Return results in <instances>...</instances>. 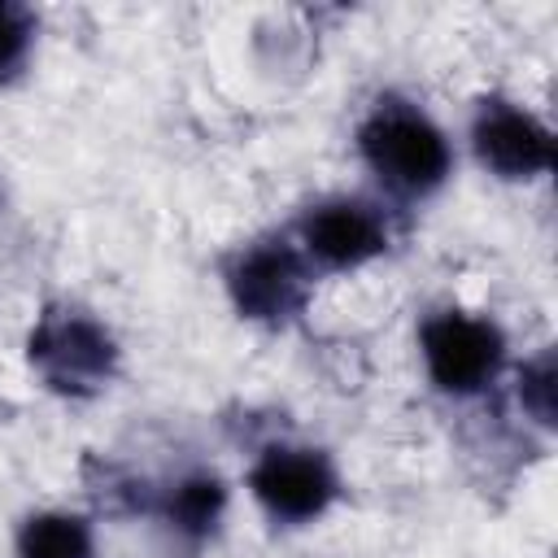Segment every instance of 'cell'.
<instances>
[{
  "label": "cell",
  "instance_id": "obj_7",
  "mask_svg": "<svg viewBox=\"0 0 558 558\" xmlns=\"http://www.w3.org/2000/svg\"><path fill=\"white\" fill-rule=\"evenodd\" d=\"M466 148L475 166L501 183H536L554 170V126L532 105L501 92L471 105Z\"/></svg>",
  "mask_w": 558,
  "mask_h": 558
},
{
  "label": "cell",
  "instance_id": "obj_3",
  "mask_svg": "<svg viewBox=\"0 0 558 558\" xmlns=\"http://www.w3.org/2000/svg\"><path fill=\"white\" fill-rule=\"evenodd\" d=\"M218 283L231 301V310L266 331H288L305 318L314 301L318 275L301 257L288 231H262L240 244H231L218 257Z\"/></svg>",
  "mask_w": 558,
  "mask_h": 558
},
{
  "label": "cell",
  "instance_id": "obj_5",
  "mask_svg": "<svg viewBox=\"0 0 558 558\" xmlns=\"http://www.w3.org/2000/svg\"><path fill=\"white\" fill-rule=\"evenodd\" d=\"M244 488L275 527H310L336 510L344 497V475L336 453L323 445L266 440L244 466Z\"/></svg>",
  "mask_w": 558,
  "mask_h": 558
},
{
  "label": "cell",
  "instance_id": "obj_1",
  "mask_svg": "<svg viewBox=\"0 0 558 558\" xmlns=\"http://www.w3.org/2000/svg\"><path fill=\"white\" fill-rule=\"evenodd\" d=\"M353 153L379 187V201L388 205L432 201L436 192H445L458 166L449 131L423 100L405 92H379L362 109L353 126Z\"/></svg>",
  "mask_w": 558,
  "mask_h": 558
},
{
  "label": "cell",
  "instance_id": "obj_11",
  "mask_svg": "<svg viewBox=\"0 0 558 558\" xmlns=\"http://www.w3.org/2000/svg\"><path fill=\"white\" fill-rule=\"evenodd\" d=\"M35 39H39V17L31 4L17 0H0V87L17 83L35 57Z\"/></svg>",
  "mask_w": 558,
  "mask_h": 558
},
{
  "label": "cell",
  "instance_id": "obj_8",
  "mask_svg": "<svg viewBox=\"0 0 558 558\" xmlns=\"http://www.w3.org/2000/svg\"><path fill=\"white\" fill-rule=\"evenodd\" d=\"M231 510V488L218 471L209 466H187L166 484H153V506L148 514L179 541L183 549H205Z\"/></svg>",
  "mask_w": 558,
  "mask_h": 558
},
{
  "label": "cell",
  "instance_id": "obj_6",
  "mask_svg": "<svg viewBox=\"0 0 558 558\" xmlns=\"http://www.w3.org/2000/svg\"><path fill=\"white\" fill-rule=\"evenodd\" d=\"M314 275H353L392 253L397 222L388 201L362 192H327L301 205L283 227Z\"/></svg>",
  "mask_w": 558,
  "mask_h": 558
},
{
  "label": "cell",
  "instance_id": "obj_9",
  "mask_svg": "<svg viewBox=\"0 0 558 558\" xmlns=\"http://www.w3.org/2000/svg\"><path fill=\"white\" fill-rule=\"evenodd\" d=\"M13 558H100L96 519L65 506L31 510L13 532Z\"/></svg>",
  "mask_w": 558,
  "mask_h": 558
},
{
  "label": "cell",
  "instance_id": "obj_2",
  "mask_svg": "<svg viewBox=\"0 0 558 558\" xmlns=\"http://www.w3.org/2000/svg\"><path fill=\"white\" fill-rule=\"evenodd\" d=\"M26 366L52 397L92 401L118 384L122 344L113 327L87 305L52 301L26 331Z\"/></svg>",
  "mask_w": 558,
  "mask_h": 558
},
{
  "label": "cell",
  "instance_id": "obj_4",
  "mask_svg": "<svg viewBox=\"0 0 558 558\" xmlns=\"http://www.w3.org/2000/svg\"><path fill=\"white\" fill-rule=\"evenodd\" d=\"M414 340L427 384L449 401H475L510 371V336L480 310L436 305L418 318Z\"/></svg>",
  "mask_w": 558,
  "mask_h": 558
},
{
  "label": "cell",
  "instance_id": "obj_10",
  "mask_svg": "<svg viewBox=\"0 0 558 558\" xmlns=\"http://www.w3.org/2000/svg\"><path fill=\"white\" fill-rule=\"evenodd\" d=\"M514 405L523 410V418L541 432L558 427V353L554 344H541L536 353H527L514 366Z\"/></svg>",
  "mask_w": 558,
  "mask_h": 558
}]
</instances>
